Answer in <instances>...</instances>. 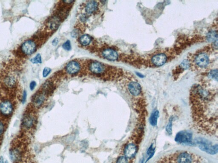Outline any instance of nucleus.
I'll return each mask as SVG.
<instances>
[{"label": "nucleus", "instance_id": "obj_27", "mask_svg": "<svg viewBox=\"0 0 218 163\" xmlns=\"http://www.w3.org/2000/svg\"><path fill=\"white\" fill-rule=\"evenodd\" d=\"M51 70L49 68L46 67L44 68L43 71V76L44 77H47V76L50 73Z\"/></svg>", "mask_w": 218, "mask_h": 163}, {"label": "nucleus", "instance_id": "obj_17", "mask_svg": "<svg viewBox=\"0 0 218 163\" xmlns=\"http://www.w3.org/2000/svg\"><path fill=\"white\" fill-rule=\"evenodd\" d=\"M207 38L209 41L214 42L215 47L216 46V48H217L218 34L217 31H212L209 32Z\"/></svg>", "mask_w": 218, "mask_h": 163}, {"label": "nucleus", "instance_id": "obj_6", "mask_svg": "<svg viewBox=\"0 0 218 163\" xmlns=\"http://www.w3.org/2000/svg\"><path fill=\"white\" fill-rule=\"evenodd\" d=\"M128 91L132 96L138 97L142 93L140 85L135 80L130 82L128 85Z\"/></svg>", "mask_w": 218, "mask_h": 163}, {"label": "nucleus", "instance_id": "obj_7", "mask_svg": "<svg viewBox=\"0 0 218 163\" xmlns=\"http://www.w3.org/2000/svg\"><path fill=\"white\" fill-rule=\"evenodd\" d=\"M13 104L9 100H4L0 103V112L5 116H8L13 113Z\"/></svg>", "mask_w": 218, "mask_h": 163}, {"label": "nucleus", "instance_id": "obj_1", "mask_svg": "<svg viewBox=\"0 0 218 163\" xmlns=\"http://www.w3.org/2000/svg\"><path fill=\"white\" fill-rule=\"evenodd\" d=\"M194 61L195 65L199 68H205L209 64V57L207 54L200 52L196 54Z\"/></svg>", "mask_w": 218, "mask_h": 163}, {"label": "nucleus", "instance_id": "obj_25", "mask_svg": "<svg viewBox=\"0 0 218 163\" xmlns=\"http://www.w3.org/2000/svg\"><path fill=\"white\" fill-rule=\"evenodd\" d=\"M62 47L66 50L70 51L71 49V48L70 42V40H67V41H66L65 43H64Z\"/></svg>", "mask_w": 218, "mask_h": 163}, {"label": "nucleus", "instance_id": "obj_29", "mask_svg": "<svg viewBox=\"0 0 218 163\" xmlns=\"http://www.w3.org/2000/svg\"><path fill=\"white\" fill-rule=\"evenodd\" d=\"M36 86V83L34 81H33L30 83V88L31 90H33Z\"/></svg>", "mask_w": 218, "mask_h": 163}, {"label": "nucleus", "instance_id": "obj_2", "mask_svg": "<svg viewBox=\"0 0 218 163\" xmlns=\"http://www.w3.org/2000/svg\"><path fill=\"white\" fill-rule=\"evenodd\" d=\"M175 141L180 144H191L192 141V134L187 131L180 132L176 134Z\"/></svg>", "mask_w": 218, "mask_h": 163}, {"label": "nucleus", "instance_id": "obj_15", "mask_svg": "<svg viewBox=\"0 0 218 163\" xmlns=\"http://www.w3.org/2000/svg\"><path fill=\"white\" fill-rule=\"evenodd\" d=\"M10 157L13 162H19L22 158V153L17 148H13L10 150Z\"/></svg>", "mask_w": 218, "mask_h": 163}, {"label": "nucleus", "instance_id": "obj_28", "mask_svg": "<svg viewBox=\"0 0 218 163\" xmlns=\"http://www.w3.org/2000/svg\"><path fill=\"white\" fill-rule=\"evenodd\" d=\"M26 98H27V92L26 90H24L21 102L23 104H24L26 102Z\"/></svg>", "mask_w": 218, "mask_h": 163}, {"label": "nucleus", "instance_id": "obj_23", "mask_svg": "<svg viewBox=\"0 0 218 163\" xmlns=\"http://www.w3.org/2000/svg\"><path fill=\"white\" fill-rule=\"evenodd\" d=\"M172 122L173 119L171 118L170 119L169 122L166 127V131L169 135H171L172 133Z\"/></svg>", "mask_w": 218, "mask_h": 163}, {"label": "nucleus", "instance_id": "obj_3", "mask_svg": "<svg viewBox=\"0 0 218 163\" xmlns=\"http://www.w3.org/2000/svg\"><path fill=\"white\" fill-rule=\"evenodd\" d=\"M36 49V45L33 41L28 40L22 43L21 51L26 55H30L33 54Z\"/></svg>", "mask_w": 218, "mask_h": 163}, {"label": "nucleus", "instance_id": "obj_20", "mask_svg": "<svg viewBox=\"0 0 218 163\" xmlns=\"http://www.w3.org/2000/svg\"><path fill=\"white\" fill-rule=\"evenodd\" d=\"M31 61L33 64H41L42 63V60L40 54H37L35 57L31 59Z\"/></svg>", "mask_w": 218, "mask_h": 163}, {"label": "nucleus", "instance_id": "obj_32", "mask_svg": "<svg viewBox=\"0 0 218 163\" xmlns=\"http://www.w3.org/2000/svg\"><path fill=\"white\" fill-rule=\"evenodd\" d=\"M0 163H4V159L2 156H1L0 157Z\"/></svg>", "mask_w": 218, "mask_h": 163}, {"label": "nucleus", "instance_id": "obj_16", "mask_svg": "<svg viewBox=\"0 0 218 163\" xmlns=\"http://www.w3.org/2000/svg\"><path fill=\"white\" fill-rule=\"evenodd\" d=\"M98 4L95 1L89 2L86 6V11L88 14H92L97 10Z\"/></svg>", "mask_w": 218, "mask_h": 163}, {"label": "nucleus", "instance_id": "obj_21", "mask_svg": "<svg viewBox=\"0 0 218 163\" xmlns=\"http://www.w3.org/2000/svg\"><path fill=\"white\" fill-rule=\"evenodd\" d=\"M209 77L212 80H216L217 82L218 81V71L217 69L214 70L209 72Z\"/></svg>", "mask_w": 218, "mask_h": 163}, {"label": "nucleus", "instance_id": "obj_13", "mask_svg": "<svg viewBox=\"0 0 218 163\" xmlns=\"http://www.w3.org/2000/svg\"><path fill=\"white\" fill-rule=\"evenodd\" d=\"M89 69L92 73L99 74L103 72L104 67V66L99 62H93L90 64Z\"/></svg>", "mask_w": 218, "mask_h": 163}, {"label": "nucleus", "instance_id": "obj_24", "mask_svg": "<svg viewBox=\"0 0 218 163\" xmlns=\"http://www.w3.org/2000/svg\"><path fill=\"white\" fill-rule=\"evenodd\" d=\"M190 63L187 60H185L180 64V67L183 70H185L188 68L190 66Z\"/></svg>", "mask_w": 218, "mask_h": 163}, {"label": "nucleus", "instance_id": "obj_31", "mask_svg": "<svg viewBox=\"0 0 218 163\" xmlns=\"http://www.w3.org/2000/svg\"><path fill=\"white\" fill-rule=\"evenodd\" d=\"M58 43V40L57 38L53 40L52 43L53 45L54 46H56L57 45Z\"/></svg>", "mask_w": 218, "mask_h": 163}, {"label": "nucleus", "instance_id": "obj_4", "mask_svg": "<svg viewBox=\"0 0 218 163\" xmlns=\"http://www.w3.org/2000/svg\"><path fill=\"white\" fill-rule=\"evenodd\" d=\"M167 60L168 56L165 54L161 53L154 54L151 58V61L154 66L159 67L165 64Z\"/></svg>", "mask_w": 218, "mask_h": 163}, {"label": "nucleus", "instance_id": "obj_8", "mask_svg": "<svg viewBox=\"0 0 218 163\" xmlns=\"http://www.w3.org/2000/svg\"><path fill=\"white\" fill-rule=\"evenodd\" d=\"M137 148L135 144L130 143L128 144L124 148V153L126 158H133L136 154Z\"/></svg>", "mask_w": 218, "mask_h": 163}, {"label": "nucleus", "instance_id": "obj_26", "mask_svg": "<svg viewBox=\"0 0 218 163\" xmlns=\"http://www.w3.org/2000/svg\"><path fill=\"white\" fill-rule=\"evenodd\" d=\"M116 163H128V162L126 157L121 156L118 159Z\"/></svg>", "mask_w": 218, "mask_h": 163}, {"label": "nucleus", "instance_id": "obj_14", "mask_svg": "<svg viewBox=\"0 0 218 163\" xmlns=\"http://www.w3.org/2000/svg\"><path fill=\"white\" fill-rule=\"evenodd\" d=\"M192 161L191 155L187 152H182L177 158L178 163H192Z\"/></svg>", "mask_w": 218, "mask_h": 163}, {"label": "nucleus", "instance_id": "obj_10", "mask_svg": "<svg viewBox=\"0 0 218 163\" xmlns=\"http://www.w3.org/2000/svg\"><path fill=\"white\" fill-rule=\"evenodd\" d=\"M34 116L30 114H26L23 116L22 119L23 126L27 129L31 128L34 125Z\"/></svg>", "mask_w": 218, "mask_h": 163}, {"label": "nucleus", "instance_id": "obj_22", "mask_svg": "<svg viewBox=\"0 0 218 163\" xmlns=\"http://www.w3.org/2000/svg\"><path fill=\"white\" fill-rule=\"evenodd\" d=\"M6 84L9 87H12L15 85L16 80L15 78L13 77H9L6 79L5 81Z\"/></svg>", "mask_w": 218, "mask_h": 163}, {"label": "nucleus", "instance_id": "obj_12", "mask_svg": "<svg viewBox=\"0 0 218 163\" xmlns=\"http://www.w3.org/2000/svg\"><path fill=\"white\" fill-rule=\"evenodd\" d=\"M46 95L43 91L37 92L33 97L32 99V102L36 106H40L45 100Z\"/></svg>", "mask_w": 218, "mask_h": 163}, {"label": "nucleus", "instance_id": "obj_5", "mask_svg": "<svg viewBox=\"0 0 218 163\" xmlns=\"http://www.w3.org/2000/svg\"><path fill=\"white\" fill-rule=\"evenodd\" d=\"M199 144V147L201 150L209 154L214 155L217 153L218 145H210L209 143L204 141H199L197 142Z\"/></svg>", "mask_w": 218, "mask_h": 163}, {"label": "nucleus", "instance_id": "obj_9", "mask_svg": "<svg viewBox=\"0 0 218 163\" xmlns=\"http://www.w3.org/2000/svg\"><path fill=\"white\" fill-rule=\"evenodd\" d=\"M102 54L104 58L109 61H115L119 57L117 52L111 49H106L102 52Z\"/></svg>", "mask_w": 218, "mask_h": 163}, {"label": "nucleus", "instance_id": "obj_19", "mask_svg": "<svg viewBox=\"0 0 218 163\" xmlns=\"http://www.w3.org/2000/svg\"><path fill=\"white\" fill-rule=\"evenodd\" d=\"M91 41V37L87 35H83L80 38V43L83 46H87L90 43Z\"/></svg>", "mask_w": 218, "mask_h": 163}, {"label": "nucleus", "instance_id": "obj_18", "mask_svg": "<svg viewBox=\"0 0 218 163\" xmlns=\"http://www.w3.org/2000/svg\"><path fill=\"white\" fill-rule=\"evenodd\" d=\"M159 117V112L158 111H155L152 114L150 117V121L151 125L153 126L157 125L158 119Z\"/></svg>", "mask_w": 218, "mask_h": 163}, {"label": "nucleus", "instance_id": "obj_11", "mask_svg": "<svg viewBox=\"0 0 218 163\" xmlns=\"http://www.w3.org/2000/svg\"><path fill=\"white\" fill-rule=\"evenodd\" d=\"M80 69V66L79 63L75 61L70 62L66 67V71L70 74H74L78 73Z\"/></svg>", "mask_w": 218, "mask_h": 163}, {"label": "nucleus", "instance_id": "obj_30", "mask_svg": "<svg viewBox=\"0 0 218 163\" xmlns=\"http://www.w3.org/2000/svg\"><path fill=\"white\" fill-rule=\"evenodd\" d=\"M4 126L3 123L0 121V135H1L4 133Z\"/></svg>", "mask_w": 218, "mask_h": 163}]
</instances>
